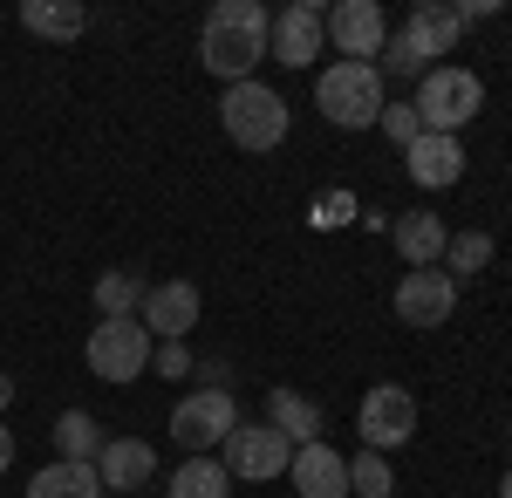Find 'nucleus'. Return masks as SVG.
I'll return each instance as SVG.
<instances>
[{"label": "nucleus", "mask_w": 512, "mask_h": 498, "mask_svg": "<svg viewBox=\"0 0 512 498\" xmlns=\"http://www.w3.org/2000/svg\"><path fill=\"white\" fill-rule=\"evenodd\" d=\"M151 335H144V321L130 314V321H96L89 328V348H82V362H89V376L96 383H137L144 369H151Z\"/></svg>", "instance_id": "nucleus-5"}, {"label": "nucleus", "mask_w": 512, "mask_h": 498, "mask_svg": "<svg viewBox=\"0 0 512 498\" xmlns=\"http://www.w3.org/2000/svg\"><path fill=\"white\" fill-rule=\"evenodd\" d=\"M103 444H110V437L96 430V417H89V410H62V417H55V451H62L69 464H96V451H103Z\"/></svg>", "instance_id": "nucleus-22"}, {"label": "nucleus", "mask_w": 512, "mask_h": 498, "mask_svg": "<svg viewBox=\"0 0 512 498\" xmlns=\"http://www.w3.org/2000/svg\"><path fill=\"white\" fill-rule=\"evenodd\" d=\"M96 478H103V492L137 498L151 478H158V451H151L144 437H110V444L96 451Z\"/></svg>", "instance_id": "nucleus-13"}, {"label": "nucleus", "mask_w": 512, "mask_h": 498, "mask_svg": "<svg viewBox=\"0 0 512 498\" xmlns=\"http://www.w3.org/2000/svg\"><path fill=\"white\" fill-rule=\"evenodd\" d=\"M383 69L376 62H328V76L315 82V110L335 123V130H369L383 116Z\"/></svg>", "instance_id": "nucleus-4"}, {"label": "nucleus", "mask_w": 512, "mask_h": 498, "mask_svg": "<svg viewBox=\"0 0 512 498\" xmlns=\"http://www.w3.org/2000/svg\"><path fill=\"white\" fill-rule=\"evenodd\" d=\"M355 430H362V444H369V451H383V458H390L396 444H410V437H417V396H410L403 383L362 389V403H355Z\"/></svg>", "instance_id": "nucleus-8"}, {"label": "nucleus", "mask_w": 512, "mask_h": 498, "mask_svg": "<svg viewBox=\"0 0 512 498\" xmlns=\"http://www.w3.org/2000/svg\"><path fill=\"white\" fill-rule=\"evenodd\" d=\"M21 28L41 35V41H82L89 7L82 0H21Z\"/></svg>", "instance_id": "nucleus-19"}, {"label": "nucleus", "mask_w": 512, "mask_h": 498, "mask_svg": "<svg viewBox=\"0 0 512 498\" xmlns=\"http://www.w3.org/2000/svg\"><path fill=\"white\" fill-rule=\"evenodd\" d=\"M198 287L192 280H164V287H144V307H137V321H144V335L151 342H185L198 328Z\"/></svg>", "instance_id": "nucleus-12"}, {"label": "nucleus", "mask_w": 512, "mask_h": 498, "mask_svg": "<svg viewBox=\"0 0 512 498\" xmlns=\"http://www.w3.org/2000/svg\"><path fill=\"white\" fill-rule=\"evenodd\" d=\"M7 464H14V430L0 423V471H7Z\"/></svg>", "instance_id": "nucleus-30"}, {"label": "nucleus", "mask_w": 512, "mask_h": 498, "mask_svg": "<svg viewBox=\"0 0 512 498\" xmlns=\"http://www.w3.org/2000/svg\"><path fill=\"white\" fill-rule=\"evenodd\" d=\"M376 123H383V137H390L396 151H410V144L424 137V123H417V110H410V96H403V103H383V116H376Z\"/></svg>", "instance_id": "nucleus-27"}, {"label": "nucleus", "mask_w": 512, "mask_h": 498, "mask_svg": "<svg viewBox=\"0 0 512 498\" xmlns=\"http://www.w3.org/2000/svg\"><path fill=\"white\" fill-rule=\"evenodd\" d=\"M396 492V471L383 451H362V458H349V498H390Z\"/></svg>", "instance_id": "nucleus-25"}, {"label": "nucleus", "mask_w": 512, "mask_h": 498, "mask_svg": "<svg viewBox=\"0 0 512 498\" xmlns=\"http://www.w3.org/2000/svg\"><path fill=\"white\" fill-rule=\"evenodd\" d=\"M287 478H294V492L301 498H349V458L321 437V444H301L294 464H287Z\"/></svg>", "instance_id": "nucleus-15"}, {"label": "nucleus", "mask_w": 512, "mask_h": 498, "mask_svg": "<svg viewBox=\"0 0 512 498\" xmlns=\"http://www.w3.org/2000/svg\"><path fill=\"white\" fill-rule=\"evenodd\" d=\"M403 171H410V185H417V192H451V185L465 178V144L424 130V137L403 151Z\"/></svg>", "instance_id": "nucleus-14"}, {"label": "nucleus", "mask_w": 512, "mask_h": 498, "mask_svg": "<svg viewBox=\"0 0 512 498\" xmlns=\"http://www.w3.org/2000/svg\"><path fill=\"white\" fill-rule=\"evenodd\" d=\"M219 464H226L233 485H274V478H287V464H294V444L280 437L274 423H239L233 437L219 444Z\"/></svg>", "instance_id": "nucleus-6"}, {"label": "nucleus", "mask_w": 512, "mask_h": 498, "mask_svg": "<svg viewBox=\"0 0 512 498\" xmlns=\"http://www.w3.org/2000/svg\"><path fill=\"white\" fill-rule=\"evenodd\" d=\"M267 423H274L280 437L301 451V444H321V403L315 396H301V389H267Z\"/></svg>", "instance_id": "nucleus-17"}, {"label": "nucleus", "mask_w": 512, "mask_h": 498, "mask_svg": "<svg viewBox=\"0 0 512 498\" xmlns=\"http://www.w3.org/2000/svg\"><path fill=\"white\" fill-rule=\"evenodd\" d=\"M151 369H158L164 383H185V376L198 369V355L185 342H158V348H151Z\"/></svg>", "instance_id": "nucleus-28"}, {"label": "nucleus", "mask_w": 512, "mask_h": 498, "mask_svg": "<svg viewBox=\"0 0 512 498\" xmlns=\"http://www.w3.org/2000/svg\"><path fill=\"white\" fill-rule=\"evenodd\" d=\"M328 41H335L342 62H376L383 41H390V21H383L376 0H335L328 7Z\"/></svg>", "instance_id": "nucleus-11"}, {"label": "nucleus", "mask_w": 512, "mask_h": 498, "mask_svg": "<svg viewBox=\"0 0 512 498\" xmlns=\"http://www.w3.org/2000/svg\"><path fill=\"white\" fill-rule=\"evenodd\" d=\"M403 35L417 41V55L437 69V55H451L458 41H465V21H458V7H437V0H424V7H410V28Z\"/></svg>", "instance_id": "nucleus-18"}, {"label": "nucleus", "mask_w": 512, "mask_h": 498, "mask_svg": "<svg viewBox=\"0 0 512 498\" xmlns=\"http://www.w3.org/2000/svg\"><path fill=\"white\" fill-rule=\"evenodd\" d=\"M499 498H512V471H506V478H499Z\"/></svg>", "instance_id": "nucleus-32"}, {"label": "nucleus", "mask_w": 512, "mask_h": 498, "mask_svg": "<svg viewBox=\"0 0 512 498\" xmlns=\"http://www.w3.org/2000/svg\"><path fill=\"white\" fill-rule=\"evenodd\" d=\"M280 69H315L321 48H328V7L321 0H287L274 14V35H267Z\"/></svg>", "instance_id": "nucleus-9"}, {"label": "nucleus", "mask_w": 512, "mask_h": 498, "mask_svg": "<svg viewBox=\"0 0 512 498\" xmlns=\"http://www.w3.org/2000/svg\"><path fill=\"white\" fill-rule=\"evenodd\" d=\"M28 498H103V478H96V464L48 458L35 478H28Z\"/></svg>", "instance_id": "nucleus-20"}, {"label": "nucleus", "mask_w": 512, "mask_h": 498, "mask_svg": "<svg viewBox=\"0 0 512 498\" xmlns=\"http://www.w3.org/2000/svg\"><path fill=\"white\" fill-rule=\"evenodd\" d=\"M192 376H198V389H233V362H219V355H212V362H198Z\"/></svg>", "instance_id": "nucleus-29"}, {"label": "nucleus", "mask_w": 512, "mask_h": 498, "mask_svg": "<svg viewBox=\"0 0 512 498\" xmlns=\"http://www.w3.org/2000/svg\"><path fill=\"white\" fill-rule=\"evenodd\" d=\"M7 403H14V376L0 369V417H7Z\"/></svg>", "instance_id": "nucleus-31"}, {"label": "nucleus", "mask_w": 512, "mask_h": 498, "mask_svg": "<svg viewBox=\"0 0 512 498\" xmlns=\"http://www.w3.org/2000/svg\"><path fill=\"white\" fill-rule=\"evenodd\" d=\"M390 307H396L403 328H444V321L458 314V280H451L444 267H417V273L396 280Z\"/></svg>", "instance_id": "nucleus-10"}, {"label": "nucleus", "mask_w": 512, "mask_h": 498, "mask_svg": "<svg viewBox=\"0 0 512 498\" xmlns=\"http://www.w3.org/2000/svg\"><path fill=\"white\" fill-rule=\"evenodd\" d=\"M424 69H431V62L417 55V41H410V35H390V41H383V76H396V82H424Z\"/></svg>", "instance_id": "nucleus-26"}, {"label": "nucleus", "mask_w": 512, "mask_h": 498, "mask_svg": "<svg viewBox=\"0 0 512 498\" xmlns=\"http://www.w3.org/2000/svg\"><path fill=\"white\" fill-rule=\"evenodd\" d=\"M239 430V403L233 389H192L178 410H171V437L192 451V458H212L226 437Z\"/></svg>", "instance_id": "nucleus-7"}, {"label": "nucleus", "mask_w": 512, "mask_h": 498, "mask_svg": "<svg viewBox=\"0 0 512 498\" xmlns=\"http://www.w3.org/2000/svg\"><path fill=\"white\" fill-rule=\"evenodd\" d=\"M396 253H403V267H444V246H451V226L437 219V212H403L396 219Z\"/></svg>", "instance_id": "nucleus-16"}, {"label": "nucleus", "mask_w": 512, "mask_h": 498, "mask_svg": "<svg viewBox=\"0 0 512 498\" xmlns=\"http://www.w3.org/2000/svg\"><path fill=\"white\" fill-rule=\"evenodd\" d=\"M410 110H417V123H424L431 137H458V130L485 110V82H478L472 69H458V62H437V69H424Z\"/></svg>", "instance_id": "nucleus-2"}, {"label": "nucleus", "mask_w": 512, "mask_h": 498, "mask_svg": "<svg viewBox=\"0 0 512 498\" xmlns=\"http://www.w3.org/2000/svg\"><path fill=\"white\" fill-rule=\"evenodd\" d=\"M267 35H274V14L260 0H219L205 14V35H198V62L205 76H219L226 89L233 82H253L260 55H267Z\"/></svg>", "instance_id": "nucleus-1"}, {"label": "nucleus", "mask_w": 512, "mask_h": 498, "mask_svg": "<svg viewBox=\"0 0 512 498\" xmlns=\"http://www.w3.org/2000/svg\"><path fill=\"white\" fill-rule=\"evenodd\" d=\"M164 498H233V478H226L219 458H185L178 471H171Z\"/></svg>", "instance_id": "nucleus-21"}, {"label": "nucleus", "mask_w": 512, "mask_h": 498, "mask_svg": "<svg viewBox=\"0 0 512 498\" xmlns=\"http://www.w3.org/2000/svg\"><path fill=\"white\" fill-rule=\"evenodd\" d=\"M287 96L267 89V82H233L226 96H219V130L233 137L239 151H274L287 144Z\"/></svg>", "instance_id": "nucleus-3"}, {"label": "nucleus", "mask_w": 512, "mask_h": 498, "mask_svg": "<svg viewBox=\"0 0 512 498\" xmlns=\"http://www.w3.org/2000/svg\"><path fill=\"white\" fill-rule=\"evenodd\" d=\"M492 232H451V246H444V273L451 280H465V273H485L492 267Z\"/></svg>", "instance_id": "nucleus-24"}, {"label": "nucleus", "mask_w": 512, "mask_h": 498, "mask_svg": "<svg viewBox=\"0 0 512 498\" xmlns=\"http://www.w3.org/2000/svg\"><path fill=\"white\" fill-rule=\"evenodd\" d=\"M96 307H103V321H130V314L144 307V280L130 267H110L96 280Z\"/></svg>", "instance_id": "nucleus-23"}]
</instances>
